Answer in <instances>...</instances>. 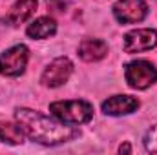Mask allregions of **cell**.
I'll return each mask as SVG.
<instances>
[{"label": "cell", "instance_id": "obj_1", "mask_svg": "<svg viewBox=\"0 0 157 155\" xmlns=\"http://www.w3.org/2000/svg\"><path fill=\"white\" fill-rule=\"evenodd\" d=\"M15 117H17L18 124L24 128L26 135L39 144L57 146V144L75 139L78 135L75 128L64 126V122H55L53 119L42 115L40 112H35V110L18 108L15 112Z\"/></svg>", "mask_w": 157, "mask_h": 155}, {"label": "cell", "instance_id": "obj_2", "mask_svg": "<svg viewBox=\"0 0 157 155\" xmlns=\"http://www.w3.org/2000/svg\"><path fill=\"white\" fill-rule=\"evenodd\" d=\"M49 113L64 124H84L91 120L93 108L84 100H59L49 104Z\"/></svg>", "mask_w": 157, "mask_h": 155}, {"label": "cell", "instance_id": "obj_3", "mask_svg": "<svg viewBox=\"0 0 157 155\" xmlns=\"http://www.w3.org/2000/svg\"><path fill=\"white\" fill-rule=\"evenodd\" d=\"M124 77L130 88L133 89H146L154 82H157V70L148 60H133L126 64Z\"/></svg>", "mask_w": 157, "mask_h": 155}, {"label": "cell", "instance_id": "obj_4", "mask_svg": "<svg viewBox=\"0 0 157 155\" xmlns=\"http://www.w3.org/2000/svg\"><path fill=\"white\" fill-rule=\"evenodd\" d=\"M29 59V51L24 44H17L6 49L0 55V75L4 77H18L24 73Z\"/></svg>", "mask_w": 157, "mask_h": 155}, {"label": "cell", "instance_id": "obj_5", "mask_svg": "<svg viewBox=\"0 0 157 155\" xmlns=\"http://www.w3.org/2000/svg\"><path fill=\"white\" fill-rule=\"evenodd\" d=\"M113 15L121 24H135L148 15L146 0H119L113 6Z\"/></svg>", "mask_w": 157, "mask_h": 155}, {"label": "cell", "instance_id": "obj_6", "mask_svg": "<svg viewBox=\"0 0 157 155\" xmlns=\"http://www.w3.org/2000/svg\"><path fill=\"white\" fill-rule=\"evenodd\" d=\"M71 71H73L71 60L66 59V57H59V59H55V60L44 70V73H42V77H40V82H42L44 86H48V88H59V86H62V84L70 78Z\"/></svg>", "mask_w": 157, "mask_h": 155}, {"label": "cell", "instance_id": "obj_7", "mask_svg": "<svg viewBox=\"0 0 157 155\" xmlns=\"http://www.w3.org/2000/svg\"><path fill=\"white\" fill-rule=\"evenodd\" d=\"M124 51L126 53H141L154 49L157 46V31L155 29H133L124 35Z\"/></svg>", "mask_w": 157, "mask_h": 155}, {"label": "cell", "instance_id": "obj_8", "mask_svg": "<svg viewBox=\"0 0 157 155\" xmlns=\"http://www.w3.org/2000/svg\"><path fill=\"white\" fill-rule=\"evenodd\" d=\"M137 108H139V100L135 97H130V95H113L102 102V112L106 115L113 117L133 113Z\"/></svg>", "mask_w": 157, "mask_h": 155}, {"label": "cell", "instance_id": "obj_9", "mask_svg": "<svg viewBox=\"0 0 157 155\" xmlns=\"http://www.w3.org/2000/svg\"><path fill=\"white\" fill-rule=\"evenodd\" d=\"M108 53V44L101 39H84L78 44V57L86 62H97Z\"/></svg>", "mask_w": 157, "mask_h": 155}, {"label": "cell", "instance_id": "obj_10", "mask_svg": "<svg viewBox=\"0 0 157 155\" xmlns=\"http://www.w3.org/2000/svg\"><path fill=\"white\" fill-rule=\"evenodd\" d=\"M35 11H37V0H17L11 6L6 20L11 26H18L22 22H26Z\"/></svg>", "mask_w": 157, "mask_h": 155}, {"label": "cell", "instance_id": "obj_11", "mask_svg": "<svg viewBox=\"0 0 157 155\" xmlns=\"http://www.w3.org/2000/svg\"><path fill=\"white\" fill-rule=\"evenodd\" d=\"M55 31H57V24L49 17H40L37 20H33L26 29V33L31 39H48V37H53Z\"/></svg>", "mask_w": 157, "mask_h": 155}, {"label": "cell", "instance_id": "obj_12", "mask_svg": "<svg viewBox=\"0 0 157 155\" xmlns=\"http://www.w3.org/2000/svg\"><path fill=\"white\" fill-rule=\"evenodd\" d=\"M0 141L7 144H22L26 141V131L20 124L0 120Z\"/></svg>", "mask_w": 157, "mask_h": 155}, {"label": "cell", "instance_id": "obj_13", "mask_svg": "<svg viewBox=\"0 0 157 155\" xmlns=\"http://www.w3.org/2000/svg\"><path fill=\"white\" fill-rule=\"evenodd\" d=\"M144 148L150 153H157V124L152 126L144 135Z\"/></svg>", "mask_w": 157, "mask_h": 155}, {"label": "cell", "instance_id": "obj_14", "mask_svg": "<svg viewBox=\"0 0 157 155\" xmlns=\"http://www.w3.org/2000/svg\"><path fill=\"white\" fill-rule=\"evenodd\" d=\"M46 4H48V7H49L51 11H55V13H62V11H66V7H68V0H46Z\"/></svg>", "mask_w": 157, "mask_h": 155}, {"label": "cell", "instance_id": "obj_15", "mask_svg": "<svg viewBox=\"0 0 157 155\" xmlns=\"http://www.w3.org/2000/svg\"><path fill=\"white\" fill-rule=\"evenodd\" d=\"M119 152H121V153H122V152H124V153H130L132 148H130V144H122V146L119 148Z\"/></svg>", "mask_w": 157, "mask_h": 155}]
</instances>
